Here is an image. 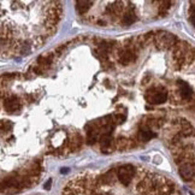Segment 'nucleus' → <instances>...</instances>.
Here are the masks:
<instances>
[{"label": "nucleus", "mask_w": 195, "mask_h": 195, "mask_svg": "<svg viewBox=\"0 0 195 195\" xmlns=\"http://www.w3.org/2000/svg\"><path fill=\"white\" fill-rule=\"evenodd\" d=\"M145 99L147 102L153 104V105L164 104L167 100V90L164 87H152L146 92Z\"/></svg>", "instance_id": "f257e3e1"}, {"label": "nucleus", "mask_w": 195, "mask_h": 195, "mask_svg": "<svg viewBox=\"0 0 195 195\" xmlns=\"http://www.w3.org/2000/svg\"><path fill=\"white\" fill-rule=\"evenodd\" d=\"M155 45L159 49H169L177 45V39L174 34L167 31H160L154 36Z\"/></svg>", "instance_id": "f03ea898"}, {"label": "nucleus", "mask_w": 195, "mask_h": 195, "mask_svg": "<svg viewBox=\"0 0 195 195\" xmlns=\"http://www.w3.org/2000/svg\"><path fill=\"white\" fill-rule=\"evenodd\" d=\"M116 174H117V178L119 179L121 183L126 187L131 183L133 178L135 177L136 167L131 164H125V165H122L121 167H118V170H117Z\"/></svg>", "instance_id": "7ed1b4c3"}, {"label": "nucleus", "mask_w": 195, "mask_h": 195, "mask_svg": "<svg viewBox=\"0 0 195 195\" xmlns=\"http://www.w3.org/2000/svg\"><path fill=\"white\" fill-rule=\"evenodd\" d=\"M179 175L181 177L186 179V181H190L195 177V163L194 161H186L183 164L179 165Z\"/></svg>", "instance_id": "20e7f679"}, {"label": "nucleus", "mask_w": 195, "mask_h": 195, "mask_svg": "<svg viewBox=\"0 0 195 195\" xmlns=\"http://www.w3.org/2000/svg\"><path fill=\"white\" fill-rule=\"evenodd\" d=\"M119 63L123 65H129L136 60V54L130 48H125L119 52Z\"/></svg>", "instance_id": "39448f33"}, {"label": "nucleus", "mask_w": 195, "mask_h": 195, "mask_svg": "<svg viewBox=\"0 0 195 195\" xmlns=\"http://www.w3.org/2000/svg\"><path fill=\"white\" fill-rule=\"evenodd\" d=\"M5 110L9 112V113H16L21 110V102L18 100V98L16 96H10L5 100Z\"/></svg>", "instance_id": "423d86ee"}, {"label": "nucleus", "mask_w": 195, "mask_h": 195, "mask_svg": "<svg viewBox=\"0 0 195 195\" xmlns=\"http://www.w3.org/2000/svg\"><path fill=\"white\" fill-rule=\"evenodd\" d=\"M178 88H179V95L182 99L189 100L193 96V89L191 87L186 83L184 81H178Z\"/></svg>", "instance_id": "0eeeda50"}, {"label": "nucleus", "mask_w": 195, "mask_h": 195, "mask_svg": "<svg viewBox=\"0 0 195 195\" xmlns=\"http://www.w3.org/2000/svg\"><path fill=\"white\" fill-rule=\"evenodd\" d=\"M139 137L141 141L144 142H148L151 139L155 137V134L151 130V128L148 125H145V126H141L140 130H139Z\"/></svg>", "instance_id": "6e6552de"}, {"label": "nucleus", "mask_w": 195, "mask_h": 195, "mask_svg": "<svg viewBox=\"0 0 195 195\" xmlns=\"http://www.w3.org/2000/svg\"><path fill=\"white\" fill-rule=\"evenodd\" d=\"M113 179H114V172L112 170H110L109 172L100 176L96 182L99 184H111V183H113Z\"/></svg>", "instance_id": "1a4fd4ad"}, {"label": "nucleus", "mask_w": 195, "mask_h": 195, "mask_svg": "<svg viewBox=\"0 0 195 195\" xmlns=\"http://www.w3.org/2000/svg\"><path fill=\"white\" fill-rule=\"evenodd\" d=\"M136 19H137V17L135 15V12L134 11H128V12H125V14L123 15L122 22L125 25H131V24H134L136 22Z\"/></svg>", "instance_id": "9d476101"}, {"label": "nucleus", "mask_w": 195, "mask_h": 195, "mask_svg": "<svg viewBox=\"0 0 195 195\" xmlns=\"http://www.w3.org/2000/svg\"><path fill=\"white\" fill-rule=\"evenodd\" d=\"M122 10H123V4L119 3V1H116V3L111 4L107 7L106 12H107V14H110V15H119L122 12Z\"/></svg>", "instance_id": "9b49d317"}, {"label": "nucleus", "mask_w": 195, "mask_h": 195, "mask_svg": "<svg viewBox=\"0 0 195 195\" xmlns=\"http://www.w3.org/2000/svg\"><path fill=\"white\" fill-rule=\"evenodd\" d=\"M93 5V1H76V10L79 11V14L83 15L90 9Z\"/></svg>", "instance_id": "f8f14e48"}, {"label": "nucleus", "mask_w": 195, "mask_h": 195, "mask_svg": "<svg viewBox=\"0 0 195 195\" xmlns=\"http://www.w3.org/2000/svg\"><path fill=\"white\" fill-rule=\"evenodd\" d=\"M181 126H182V135L188 136V135L191 134L193 128H191V125H190L189 122H187L186 119H182V122H181Z\"/></svg>", "instance_id": "ddd939ff"}, {"label": "nucleus", "mask_w": 195, "mask_h": 195, "mask_svg": "<svg viewBox=\"0 0 195 195\" xmlns=\"http://www.w3.org/2000/svg\"><path fill=\"white\" fill-rule=\"evenodd\" d=\"M22 54H24V56H27V54H29L30 53V46L28 45V44H24V46L22 47Z\"/></svg>", "instance_id": "4468645a"}, {"label": "nucleus", "mask_w": 195, "mask_h": 195, "mask_svg": "<svg viewBox=\"0 0 195 195\" xmlns=\"http://www.w3.org/2000/svg\"><path fill=\"white\" fill-rule=\"evenodd\" d=\"M51 184H52V179H48V181L46 182V184L44 186V188H45L46 190H49V189H51Z\"/></svg>", "instance_id": "2eb2a0df"}, {"label": "nucleus", "mask_w": 195, "mask_h": 195, "mask_svg": "<svg viewBox=\"0 0 195 195\" xmlns=\"http://www.w3.org/2000/svg\"><path fill=\"white\" fill-rule=\"evenodd\" d=\"M190 22H191V24L194 25V27H195V15H190Z\"/></svg>", "instance_id": "dca6fc26"}, {"label": "nucleus", "mask_w": 195, "mask_h": 195, "mask_svg": "<svg viewBox=\"0 0 195 195\" xmlns=\"http://www.w3.org/2000/svg\"><path fill=\"white\" fill-rule=\"evenodd\" d=\"M68 171H69V169H68V167H63L60 172H61V174H68Z\"/></svg>", "instance_id": "f3484780"}, {"label": "nucleus", "mask_w": 195, "mask_h": 195, "mask_svg": "<svg viewBox=\"0 0 195 195\" xmlns=\"http://www.w3.org/2000/svg\"><path fill=\"white\" fill-rule=\"evenodd\" d=\"M94 195H106V194H102V193H94Z\"/></svg>", "instance_id": "a211bd4d"}]
</instances>
